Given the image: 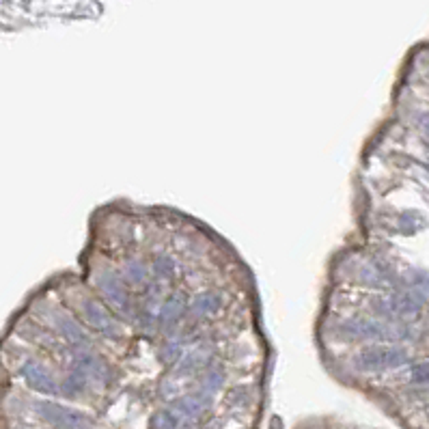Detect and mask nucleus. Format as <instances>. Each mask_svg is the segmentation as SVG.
I'll list each match as a JSON object with an SVG mask.
<instances>
[{"label":"nucleus","instance_id":"nucleus-13","mask_svg":"<svg viewBox=\"0 0 429 429\" xmlns=\"http://www.w3.org/2000/svg\"><path fill=\"white\" fill-rule=\"evenodd\" d=\"M223 382H225V373H223V369H218V367H210L207 369V373L203 376V380H201V389H199V395L203 397V399H207V402H210V399L223 389Z\"/></svg>","mask_w":429,"mask_h":429},{"label":"nucleus","instance_id":"nucleus-14","mask_svg":"<svg viewBox=\"0 0 429 429\" xmlns=\"http://www.w3.org/2000/svg\"><path fill=\"white\" fill-rule=\"evenodd\" d=\"M210 363V352L205 347H197L195 352H190L188 356L180 358V367H177V376H190L195 373L197 369Z\"/></svg>","mask_w":429,"mask_h":429},{"label":"nucleus","instance_id":"nucleus-16","mask_svg":"<svg viewBox=\"0 0 429 429\" xmlns=\"http://www.w3.org/2000/svg\"><path fill=\"white\" fill-rule=\"evenodd\" d=\"M423 218L417 212H404L402 216L397 218V231L404 235H414L421 227H423Z\"/></svg>","mask_w":429,"mask_h":429},{"label":"nucleus","instance_id":"nucleus-12","mask_svg":"<svg viewBox=\"0 0 429 429\" xmlns=\"http://www.w3.org/2000/svg\"><path fill=\"white\" fill-rule=\"evenodd\" d=\"M220 306H223V295H218L214 291H207V293H201L197 295L195 300L190 304V315L195 319H203V317H210V315H216Z\"/></svg>","mask_w":429,"mask_h":429},{"label":"nucleus","instance_id":"nucleus-8","mask_svg":"<svg viewBox=\"0 0 429 429\" xmlns=\"http://www.w3.org/2000/svg\"><path fill=\"white\" fill-rule=\"evenodd\" d=\"M52 328L61 334L65 341L73 347V350H82L86 347L88 343V339L84 334V330L76 323V319L65 315V313H54L52 315Z\"/></svg>","mask_w":429,"mask_h":429},{"label":"nucleus","instance_id":"nucleus-18","mask_svg":"<svg viewBox=\"0 0 429 429\" xmlns=\"http://www.w3.org/2000/svg\"><path fill=\"white\" fill-rule=\"evenodd\" d=\"M86 387H88V382L80 373L71 371V376L63 382V387H58V389H61V393L67 397H78L86 391Z\"/></svg>","mask_w":429,"mask_h":429},{"label":"nucleus","instance_id":"nucleus-20","mask_svg":"<svg viewBox=\"0 0 429 429\" xmlns=\"http://www.w3.org/2000/svg\"><path fill=\"white\" fill-rule=\"evenodd\" d=\"M177 425H180V419L171 410H162L151 419V429H177Z\"/></svg>","mask_w":429,"mask_h":429},{"label":"nucleus","instance_id":"nucleus-15","mask_svg":"<svg viewBox=\"0 0 429 429\" xmlns=\"http://www.w3.org/2000/svg\"><path fill=\"white\" fill-rule=\"evenodd\" d=\"M130 285H134V287H140L147 283V278H149V272H147L145 268V263L138 261V259H132L125 263V268H123V274H121Z\"/></svg>","mask_w":429,"mask_h":429},{"label":"nucleus","instance_id":"nucleus-1","mask_svg":"<svg viewBox=\"0 0 429 429\" xmlns=\"http://www.w3.org/2000/svg\"><path fill=\"white\" fill-rule=\"evenodd\" d=\"M345 339L352 341H384L397 343L406 339V328L393 321H376V319H350L341 326Z\"/></svg>","mask_w":429,"mask_h":429},{"label":"nucleus","instance_id":"nucleus-22","mask_svg":"<svg viewBox=\"0 0 429 429\" xmlns=\"http://www.w3.org/2000/svg\"><path fill=\"white\" fill-rule=\"evenodd\" d=\"M177 429H197V421H182Z\"/></svg>","mask_w":429,"mask_h":429},{"label":"nucleus","instance_id":"nucleus-7","mask_svg":"<svg viewBox=\"0 0 429 429\" xmlns=\"http://www.w3.org/2000/svg\"><path fill=\"white\" fill-rule=\"evenodd\" d=\"M22 378L28 382V387L35 389L37 393H43V395H58L61 393L58 382L50 376L48 369L37 360H26L22 365Z\"/></svg>","mask_w":429,"mask_h":429},{"label":"nucleus","instance_id":"nucleus-19","mask_svg":"<svg viewBox=\"0 0 429 429\" xmlns=\"http://www.w3.org/2000/svg\"><path fill=\"white\" fill-rule=\"evenodd\" d=\"M175 270H177V263H175L173 257H169V255L156 257V261H154V272H156V276L160 280H169L175 274Z\"/></svg>","mask_w":429,"mask_h":429},{"label":"nucleus","instance_id":"nucleus-21","mask_svg":"<svg viewBox=\"0 0 429 429\" xmlns=\"http://www.w3.org/2000/svg\"><path fill=\"white\" fill-rule=\"evenodd\" d=\"M410 382L412 384H419V387H425V384H427V365L425 363H419V365L412 367Z\"/></svg>","mask_w":429,"mask_h":429},{"label":"nucleus","instance_id":"nucleus-2","mask_svg":"<svg viewBox=\"0 0 429 429\" xmlns=\"http://www.w3.org/2000/svg\"><path fill=\"white\" fill-rule=\"evenodd\" d=\"M408 350L399 345H378L360 352L356 356V367L360 371H387V369L404 367L408 363Z\"/></svg>","mask_w":429,"mask_h":429},{"label":"nucleus","instance_id":"nucleus-3","mask_svg":"<svg viewBox=\"0 0 429 429\" xmlns=\"http://www.w3.org/2000/svg\"><path fill=\"white\" fill-rule=\"evenodd\" d=\"M37 414L41 419H46L50 425L58 427V429H88L91 427V421H88L84 414L58 406V404H50V402H39L35 406Z\"/></svg>","mask_w":429,"mask_h":429},{"label":"nucleus","instance_id":"nucleus-10","mask_svg":"<svg viewBox=\"0 0 429 429\" xmlns=\"http://www.w3.org/2000/svg\"><path fill=\"white\" fill-rule=\"evenodd\" d=\"M207 406H210V402L197 393V395H186L182 399H177V402L173 404V408H171V412L180 419V423L182 421H197L205 412Z\"/></svg>","mask_w":429,"mask_h":429},{"label":"nucleus","instance_id":"nucleus-6","mask_svg":"<svg viewBox=\"0 0 429 429\" xmlns=\"http://www.w3.org/2000/svg\"><path fill=\"white\" fill-rule=\"evenodd\" d=\"M97 289L101 291V295L106 298L119 313L130 315L132 313V304H130V295L121 283V278L112 274V272H101L97 276Z\"/></svg>","mask_w":429,"mask_h":429},{"label":"nucleus","instance_id":"nucleus-9","mask_svg":"<svg viewBox=\"0 0 429 429\" xmlns=\"http://www.w3.org/2000/svg\"><path fill=\"white\" fill-rule=\"evenodd\" d=\"M360 280L369 287H387L393 283V272L391 268L384 261L380 259H371V261H365L360 265Z\"/></svg>","mask_w":429,"mask_h":429},{"label":"nucleus","instance_id":"nucleus-4","mask_svg":"<svg viewBox=\"0 0 429 429\" xmlns=\"http://www.w3.org/2000/svg\"><path fill=\"white\" fill-rule=\"evenodd\" d=\"M71 371L80 373L86 382H95V384H106L110 380V371H108L106 363L88 347L73 350V369Z\"/></svg>","mask_w":429,"mask_h":429},{"label":"nucleus","instance_id":"nucleus-17","mask_svg":"<svg viewBox=\"0 0 429 429\" xmlns=\"http://www.w3.org/2000/svg\"><path fill=\"white\" fill-rule=\"evenodd\" d=\"M182 354H184V343L180 341V339H177V341L171 339V341H167L160 350V360L167 365H175V363H180Z\"/></svg>","mask_w":429,"mask_h":429},{"label":"nucleus","instance_id":"nucleus-5","mask_svg":"<svg viewBox=\"0 0 429 429\" xmlns=\"http://www.w3.org/2000/svg\"><path fill=\"white\" fill-rule=\"evenodd\" d=\"M82 308H84V317L88 321V326H93L95 330H99L108 339H121V334H123L121 323L108 313L106 306L95 302V300H84Z\"/></svg>","mask_w":429,"mask_h":429},{"label":"nucleus","instance_id":"nucleus-11","mask_svg":"<svg viewBox=\"0 0 429 429\" xmlns=\"http://www.w3.org/2000/svg\"><path fill=\"white\" fill-rule=\"evenodd\" d=\"M184 313H186L184 295H171V298H167L158 306L156 321L160 323V326H175V323L184 317Z\"/></svg>","mask_w":429,"mask_h":429}]
</instances>
